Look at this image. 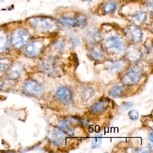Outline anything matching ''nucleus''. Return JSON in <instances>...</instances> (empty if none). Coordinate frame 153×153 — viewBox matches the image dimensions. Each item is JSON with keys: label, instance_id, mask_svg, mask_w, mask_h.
<instances>
[{"label": "nucleus", "instance_id": "nucleus-1", "mask_svg": "<svg viewBox=\"0 0 153 153\" xmlns=\"http://www.w3.org/2000/svg\"><path fill=\"white\" fill-rule=\"evenodd\" d=\"M26 23L33 30L41 34H51L56 32L59 27L57 20L45 16H36L27 19Z\"/></svg>", "mask_w": 153, "mask_h": 153}, {"label": "nucleus", "instance_id": "nucleus-2", "mask_svg": "<svg viewBox=\"0 0 153 153\" xmlns=\"http://www.w3.org/2000/svg\"><path fill=\"white\" fill-rule=\"evenodd\" d=\"M32 36L28 29L18 27L14 29L10 35V44L14 49L20 50L29 42Z\"/></svg>", "mask_w": 153, "mask_h": 153}, {"label": "nucleus", "instance_id": "nucleus-3", "mask_svg": "<svg viewBox=\"0 0 153 153\" xmlns=\"http://www.w3.org/2000/svg\"><path fill=\"white\" fill-rule=\"evenodd\" d=\"M103 44L108 51L117 53L122 52L124 47L123 41L120 36L116 34L105 37L103 40Z\"/></svg>", "mask_w": 153, "mask_h": 153}, {"label": "nucleus", "instance_id": "nucleus-4", "mask_svg": "<svg viewBox=\"0 0 153 153\" xmlns=\"http://www.w3.org/2000/svg\"><path fill=\"white\" fill-rule=\"evenodd\" d=\"M44 47L45 42L42 39H34L25 45V54L29 57H37L42 53Z\"/></svg>", "mask_w": 153, "mask_h": 153}, {"label": "nucleus", "instance_id": "nucleus-5", "mask_svg": "<svg viewBox=\"0 0 153 153\" xmlns=\"http://www.w3.org/2000/svg\"><path fill=\"white\" fill-rule=\"evenodd\" d=\"M124 33L126 36L133 42L139 43L142 42L143 33L137 27L129 25L124 28Z\"/></svg>", "mask_w": 153, "mask_h": 153}, {"label": "nucleus", "instance_id": "nucleus-6", "mask_svg": "<svg viewBox=\"0 0 153 153\" xmlns=\"http://www.w3.org/2000/svg\"><path fill=\"white\" fill-rule=\"evenodd\" d=\"M142 77L141 71L139 68H131L123 77V82L127 85H132L137 83Z\"/></svg>", "mask_w": 153, "mask_h": 153}, {"label": "nucleus", "instance_id": "nucleus-7", "mask_svg": "<svg viewBox=\"0 0 153 153\" xmlns=\"http://www.w3.org/2000/svg\"><path fill=\"white\" fill-rule=\"evenodd\" d=\"M56 96L65 105H68L71 104L72 101L71 92L68 88L63 86L58 88L56 91Z\"/></svg>", "mask_w": 153, "mask_h": 153}, {"label": "nucleus", "instance_id": "nucleus-8", "mask_svg": "<svg viewBox=\"0 0 153 153\" xmlns=\"http://www.w3.org/2000/svg\"><path fill=\"white\" fill-rule=\"evenodd\" d=\"M24 89L27 94L36 95L42 92L43 87L40 83L36 80L29 79L25 83Z\"/></svg>", "mask_w": 153, "mask_h": 153}, {"label": "nucleus", "instance_id": "nucleus-9", "mask_svg": "<svg viewBox=\"0 0 153 153\" xmlns=\"http://www.w3.org/2000/svg\"><path fill=\"white\" fill-rule=\"evenodd\" d=\"M8 34L5 29L0 28V53L6 51L8 45Z\"/></svg>", "mask_w": 153, "mask_h": 153}, {"label": "nucleus", "instance_id": "nucleus-10", "mask_svg": "<svg viewBox=\"0 0 153 153\" xmlns=\"http://www.w3.org/2000/svg\"><path fill=\"white\" fill-rule=\"evenodd\" d=\"M126 56L130 60H137L141 56V53L137 47L133 45H130L126 51Z\"/></svg>", "mask_w": 153, "mask_h": 153}, {"label": "nucleus", "instance_id": "nucleus-11", "mask_svg": "<svg viewBox=\"0 0 153 153\" xmlns=\"http://www.w3.org/2000/svg\"><path fill=\"white\" fill-rule=\"evenodd\" d=\"M90 56L95 60L102 59L104 56V51L102 47L97 45H94L89 51Z\"/></svg>", "mask_w": 153, "mask_h": 153}, {"label": "nucleus", "instance_id": "nucleus-12", "mask_svg": "<svg viewBox=\"0 0 153 153\" xmlns=\"http://www.w3.org/2000/svg\"><path fill=\"white\" fill-rule=\"evenodd\" d=\"M128 19L137 24H141L146 22L147 19L146 13L139 12L134 15H131L128 17Z\"/></svg>", "mask_w": 153, "mask_h": 153}, {"label": "nucleus", "instance_id": "nucleus-13", "mask_svg": "<svg viewBox=\"0 0 153 153\" xmlns=\"http://www.w3.org/2000/svg\"><path fill=\"white\" fill-rule=\"evenodd\" d=\"M109 106V102L106 99H103L96 103L91 107V109L93 111L102 112L107 109Z\"/></svg>", "mask_w": 153, "mask_h": 153}, {"label": "nucleus", "instance_id": "nucleus-14", "mask_svg": "<svg viewBox=\"0 0 153 153\" xmlns=\"http://www.w3.org/2000/svg\"><path fill=\"white\" fill-rule=\"evenodd\" d=\"M53 141L57 145H62L64 142L65 136L63 132L59 129L55 128L53 130Z\"/></svg>", "mask_w": 153, "mask_h": 153}, {"label": "nucleus", "instance_id": "nucleus-15", "mask_svg": "<svg viewBox=\"0 0 153 153\" xmlns=\"http://www.w3.org/2000/svg\"><path fill=\"white\" fill-rule=\"evenodd\" d=\"M125 88L122 85H117L114 86L110 91V95L113 97H117L121 95L125 92Z\"/></svg>", "mask_w": 153, "mask_h": 153}, {"label": "nucleus", "instance_id": "nucleus-16", "mask_svg": "<svg viewBox=\"0 0 153 153\" xmlns=\"http://www.w3.org/2000/svg\"><path fill=\"white\" fill-rule=\"evenodd\" d=\"M87 37L88 42H91L93 43L99 42L101 40V36L100 33L96 30L89 31L88 33Z\"/></svg>", "mask_w": 153, "mask_h": 153}, {"label": "nucleus", "instance_id": "nucleus-17", "mask_svg": "<svg viewBox=\"0 0 153 153\" xmlns=\"http://www.w3.org/2000/svg\"><path fill=\"white\" fill-rule=\"evenodd\" d=\"M21 66L19 63H16L12 68V70L10 72V78L12 79H16L19 77L21 71Z\"/></svg>", "mask_w": 153, "mask_h": 153}, {"label": "nucleus", "instance_id": "nucleus-18", "mask_svg": "<svg viewBox=\"0 0 153 153\" xmlns=\"http://www.w3.org/2000/svg\"><path fill=\"white\" fill-rule=\"evenodd\" d=\"M59 127L61 128L62 131L67 135L70 136H73L74 135V130L71 128L70 126L68 124L66 121L62 120L59 124Z\"/></svg>", "mask_w": 153, "mask_h": 153}, {"label": "nucleus", "instance_id": "nucleus-19", "mask_svg": "<svg viewBox=\"0 0 153 153\" xmlns=\"http://www.w3.org/2000/svg\"><path fill=\"white\" fill-rule=\"evenodd\" d=\"M9 60L7 58L0 59V76L6 72L9 65Z\"/></svg>", "mask_w": 153, "mask_h": 153}, {"label": "nucleus", "instance_id": "nucleus-20", "mask_svg": "<svg viewBox=\"0 0 153 153\" xmlns=\"http://www.w3.org/2000/svg\"><path fill=\"white\" fill-rule=\"evenodd\" d=\"M117 4L114 1H109L103 7V11L105 13H110L114 10L117 7Z\"/></svg>", "mask_w": 153, "mask_h": 153}, {"label": "nucleus", "instance_id": "nucleus-21", "mask_svg": "<svg viewBox=\"0 0 153 153\" xmlns=\"http://www.w3.org/2000/svg\"><path fill=\"white\" fill-rule=\"evenodd\" d=\"M75 26H83L85 25L87 23V19L84 15H79L76 16L74 19Z\"/></svg>", "mask_w": 153, "mask_h": 153}, {"label": "nucleus", "instance_id": "nucleus-22", "mask_svg": "<svg viewBox=\"0 0 153 153\" xmlns=\"http://www.w3.org/2000/svg\"><path fill=\"white\" fill-rule=\"evenodd\" d=\"M102 134H98L96 135L92 141V148H97L99 147L102 143Z\"/></svg>", "mask_w": 153, "mask_h": 153}, {"label": "nucleus", "instance_id": "nucleus-23", "mask_svg": "<svg viewBox=\"0 0 153 153\" xmlns=\"http://www.w3.org/2000/svg\"><path fill=\"white\" fill-rule=\"evenodd\" d=\"M60 20L62 22L64 23L66 25H69L75 26V21L74 19H72L71 18L68 16H62L60 18Z\"/></svg>", "mask_w": 153, "mask_h": 153}, {"label": "nucleus", "instance_id": "nucleus-24", "mask_svg": "<svg viewBox=\"0 0 153 153\" xmlns=\"http://www.w3.org/2000/svg\"><path fill=\"white\" fill-rule=\"evenodd\" d=\"M133 105V103L131 102H123L121 104L120 107V110L122 111H127L129 109L132 107Z\"/></svg>", "mask_w": 153, "mask_h": 153}, {"label": "nucleus", "instance_id": "nucleus-25", "mask_svg": "<svg viewBox=\"0 0 153 153\" xmlns=\"http://www.w3.org/2000/svg\"><path fill=\"white\" fill-rule=\"evenodd\" d=\"M128 115L131 120H137L139 118V113L137 111L135 110H131L128 113Z\"/></svg>", "mask_w": 153, "mask_h": 153}, {"label": "nucleus", "instance_id": "nucleus-26", "mask_svg": "<svg viewBox=\"0 0 153 153\" xmlns=\"http://www.w3.org/2000/svg\"><path fill=\"white\" fill-rule=\"evenodd\" d=\"M54 45H55L56 48H57V49H58V50H62V48H63V42H62V41H57V42H56V43H55Z\"/></svg>", "mask_w": 153, "mask_h": 153}, {"label": "nucleus", "instance_id": "nucleus-27", "mask_svg": "<svg viewBox=\"0 0 153 153\" xmlns=\"http://www.w3.org/2000/svg\"><path fill=\"white\" fill-rule=\"evenodd\" d=\"M149 137H150V140H151V141L153 142V133H151L150 135H149Z\"/></svg>", "mask_w": 153, "mask_h": 153}, {"label": "nucleus", "instance_id": "nucleus-28", "mask_svg": "<svg viewBox=\"0 0 153 153\" xmlns=\"http://www.w3.org/2000/svg\"><path fill=\"white\" fill-rule=\"evenodd\" d=\"M2 86H3V83L0 81V89H1L2 88Z\"/></svg>", "mask_w": 153, "mask_h": 153}, {"label": "nucleus", "instance_id": "nucleus-29", "mask_svg": "<svg viewBox=\"0 0 153 153\" xmlns=\"http://www.w3.org/2000/svg\"><path fill=\"white\" fill-rule=\"evenodd\" d=\"M85 1H88V2H90L92 1V0H85Z\"/></svg>", "mask_w": 153, "mask_h": 153}]
</instances>
